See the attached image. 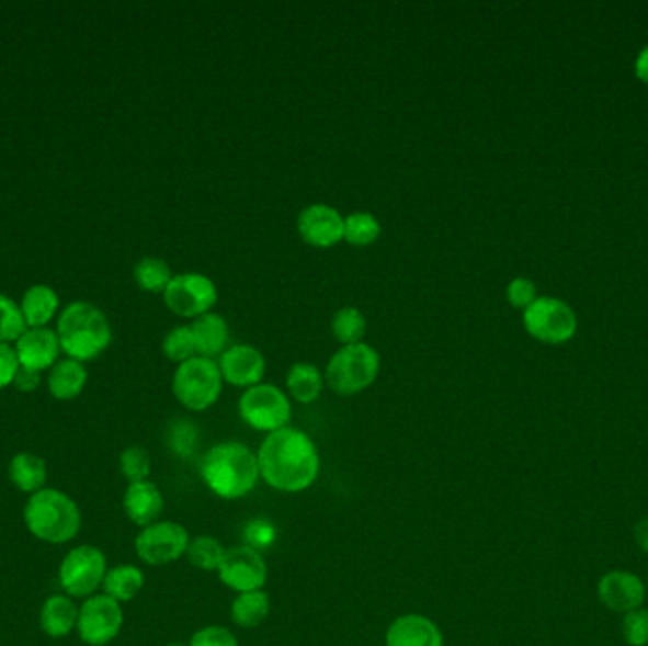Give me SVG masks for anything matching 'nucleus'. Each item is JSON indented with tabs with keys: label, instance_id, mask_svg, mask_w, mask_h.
<instances>
[{
	"label": "nucleus",
	"instance_id": "f257e3e1",
	"mask_svg": "<svg viewBox=\"0 0 648 646\" xmlns=\"http://www.w3.org/2000/svg\"><path fill=\"white\" fill-rule=\"evenodd\" d=\"M257 457L260 479L281 494H302L321 476V453L314 438L296 427L265 434Z\"/></svg>",
	"mask_w": 648,
	"mask_h": 646
},
{
	"label": "nucleus",
	"instance_id": "f03ea898",
	"mask_svg": "<svg viewBox=\"0 0 648 646\" xmlns=\"http://www.w3.org/2000/svg\"><path fill=\"white\" fill-rule=\"evenodd\" d=\"M200 474L218 499H245L259 486V457L249 445L228 440L211 445L203 455Z\"/></svg>",
	"mask_w": 648,
	"mask_h": 646
},
{
	"label": "nucleus",
	"instance_id": "7ed1b4c3",
	"mask_svg": "<svg viewBox=\"0 0 648 646\" xmlns=\"http://www.w3.org/2000/svg\"><path fill=\"white\" fill-rule=\"evenodd\" d=\"M23 521L29 533L46 544H67L82 529V512L77 500L65 491L44 487L31 495L23 508Z\"/></svg>",
	"mask_w": 648,
	"mask_h": 646
},
{
	"label": "nucleus",
	"instance_id": "20e7f679",
	"mask_svg": "<svg viewBox=\"0 0 648 646\" xmlns=\"http://www.w3.org/2000/svg\"><path fill=\"white\" fill-rule=\"evenodd\" d=\"M57 338L61 351L69 354V359L91 361L111 345V322L105 313L93 304L75 302L59 315Z\"/></svg>",
	"mask_w": 648,
	"mask_h": 646
},
{
	"label": "nucleus",
	"instance_id": "39448f33",
	"mask_svg": "<svg viewBox=\"0 0 648 646\" xmlns=\"http://www.w3.org/2000/svg\"><path fill=\"white\" fill-rule=\"evenodd\" d=\"M382 369V354L368 343L338 349L325 370V382L336 395L353 396L376 383Z\"/></svg>",
	"mask_w": 648,
	"mask_h": 646
},
{
	"label": "nucleus",
	"instance_id": "423d86ee",
	"mask_svg": "<svg viewBox=\"0 0 648 646\" xmlns=\"http://www.w3.org/2000/svg\"><path fill=\"white\" fill-rule=\"evenodd\" d=\"M224 377L218 362L194 356L174 370L173 395L190 411L213 408L223 395Z\"/></svg>",
	"mask_w": 648,
	"mask_h": 646
},
{
	"label": "nucleus",
	"instance_id": "0eeeda50",
	"mask_svg": "<svg viewBox=\"0 0 648 646\" xmlns=\"http://www.w3.org/2000/svg\"><path fill=\"white\" fill-rule=\"evenodd\" d=\"M238 410L247 427L265 434L291 427L293 419L291 396L273 383L262 382L251 389H245L239 398Z\"/></svg>",
	"mask_w": 648,
	"mask_h": 646
},
{
	"label": "nucleus",
	"instance_id": "6e6552de",
	"mask_svg": "<svg viewBox=\"0 0 648 646\" xmlns=\"http://www.w3.org/2000/svg\"><path fill=\"white\" fill-rule=\"evenodd\" d=\"M109 563L103 549L91 544H80L70 549L59 565V583L65 596L88 599L98 593L105 582Z\"/></svg>",
	"mask_w": 648,
	"mask_h": 646
},
{
	"label": "nucleus",
	"instance_id": "1a4fd4ad",
	"mask_svg": "<svg viewBox=\"0 0 648 646\" xmlns=\"http://www.w3.org/2000/svg\"><path fill=\"white\" fill-rule=\"evenodd\" d=\"M189 529L177 521L160 520L143 528L135 536V554L150 567H161L186 556L190 544Z\"/></svg>",
	"mask_w": 648,
	"mask_h": 646
},
{
	"label": "nucleus",
	"instance_id": "9d476101",
	"mask_svg": "<svg viewBox=\"0 0 648 646\" xmlns=\"http://www.w3.org/2000/svg\"><path fill=\"white\" fill-rule=\"evenodd\" d=\"M163 302L174 315L184 319H197L215 307L218 288L213 279L197 271L179 273L173 275L168 288L163 291Z\"/></svg>",
	"mask_w": 648,
	"mask_h": 646
},
{
	"label": "nucleus",
	"instance_id": "9b49d317",
	"mask_svg": "<svg viewBox=\"0 0 648 646\" xmlns=\"http://www.w3.org/2000/svg\"><path fill=\"white\" fill-rule=\"evenodd\" d=\"M124 627V609L106 593L84 599L78 612L77 632L88 646H106L118 637Z\"/></svg>",
	"mask_w": 648,
	"mask_h": 646
},
{
	"label": "nucleus",
	"instance_id": "f8f14e48",
	"mask_svg": "<svg viewBox=\"0 0 648 646\" xmlns=\"http://www.w3.org/2000/svg\"><path fill=\"white\" fill-rule=\"evenodd\" d=\"M523 325L537 340L546 343H564L571 340L579 322L567 302L554 296H543L535 299L527 309H523Z\"/></svg>",
	"mask_w": 648,
	"mask_h": 646
},
{
	"label": "nucleus",
	"instance_id": "ddd939ff",
	"mask_svg": "<svg viewBox=\"0 0 648 646\" xmlns=\"http://www.w3.org/2000/svg\"><path fill=\"white\" fill-rule=\"evenodd\" d=\"M216 575L228 590L245 593V591L264 590L270 569L262 552L247 544H239V546L226 548Z\"/></svg>",
	"mask_w": 648,
	"mask_h": 646
},
{
	"label": "nucleus",
	"instance_id": "4468645a",
	"mask_svg": "<svg viewBox=\"0 0 648 646\" xmlns=\"http://www.w3.org/2000/svg\"><path fill=\"white\" fill-rule=\"evenodd\" d=\"M296 228L307 245L317 249H330L343 241L345 216L327 203H311L302 208Z\"/></svg>",
	"mask_w": 648,
	"mask_h": 646
},
{
	"label": "nucleus",
	"instance_id": "2eb2a0df",
	"mask_svg": "<svg viewBox=\"0 0 648 646\" xmlns=\"http://www.w3.org/2000/svg\"><path fill=\"white\" fill-rule=\"evenodd\" d=\"M216 362L224 383H230L234 387L251 389L264 379L265 356L260 349L249 343L230 345Z\"/></svg>",
	"mask_w": 648,
	"mask_h": 646
},
{
	"label": "nucleus",
	"instance_id": "dca6fc26",
	"mask_svg": "<svg viewBox=\"0 0 648 646\" xmlns=\"http://www.w3.org/2000/svg\"><path fill=\"white\" fill-rule=\"evenodd\" d=\"M645 583L641 578L635 577L629 570H611L600 578L598 596L601 603L609 611L626 614V612L641 609L645 601Z\"/></svg>",
	"mask_w": 648,
	"mask_h": 646
},
{
	"label": "nucleus",
	"instance_id": "f3484780",
	"mask_svg": "<svg viewBox=\"0 0 648 646\" xmlns=\"http://www.w3.org/2000/svg\"><path fill=\"white\" fill-rule=\"evenodd\" d=\"M385 646H444V633L425 614L408 612L390 622Z\"/></svg>",
	"mask_w": 648,
	"mask_h": 646
},
{
	"label": "nucleus",
	"instance_id": "a211bd4d",
	"mask_svg": "<svg viewBox=\"0 0 648 646\" xmlns=\"http://www.w3.org/2000/svg\"><path fill=\"white\" fill-rule=\"evenodd\" d=\"M122 507H124L127 520L132 521L133 525L143 529L161 520L166 499H163L160 487L150 479H143V481L127 484Z\"/></svg>",
	"mask_w": 648,
	"mask_h": 646
},
{
	"label": "nucleus",
	"instance_id": "6ab92c4d",
	"mask_svg": "<svg viewBox=\"0 0 648 646\" xmlns=\"http://www.w3.org/2000/svg\"><path fill=\"white\" fill-rule=\"evenodd\" d=\"M59 351L61 345H59L57 333L46 327L29 328L27 332L15 341V354H18L20 366L36 370V372L52 369L57 362Z\"/></svg>",
	"mask_w": 648,
	"mask_h": 646
},
{
	"label": "nucleus",
	"instance_id": "aec40b11",
	"mask_svg": "<svg viewBox=\"0 0 648 646\" xmlns=\"http://www.w3.org/2000/svg\"><path fill=\"white\" fill-rule=\"evenodd\" d=\"M190 330L194 333L197 356L218 361V356L230 348V327L218 313H205L202 317L190 322Z\"/></svg>",
	"mask_w": 648,
	"mask_h": 646
},
{
	"label": "nucleus",
	"instance_id": "412c9836",
	"mask_svg": "<svg viewBox=\"0 0 648 646\" xmlns=\"http://www.w3.org/2000/svg\"><path fill=\"white\" fill-rule=\"evenodd\" d=\"M78 612L80 607L69 596L65 593L49 596L38 614L41 630L52 639H64L77 630Z\"/></svg>",
	"mask_w": 648,
	"mask_h": 646
},
{
	"label": "nucleus",
	"instance_id": "4be33fe9",
	"mask_svg": "<svg viewBox=\"0 0 648 646\" xmlns=\"http://www.w3.org/2000/svg\"><path fill=\"white\" fill-rule=\"evenodd\" d=\"M8 478L15 489H20L22 494H27L31 497L46 487L48 466H46V461L35 453H18L8 465Z\"/></svg>",
	"mask_w": 648,
	"mask_h": 646
},
{
	"label": "nucleus",
	"instance_id": "5701e85b",
	"mask_svg": "<svg viewBox=\"0 0 648 646\" xmlns=\"http://www.w3.org/2000/svg\"><path fill=\"white\" fill-rule=\"evenodd\" d=\"M86 382H88V370L82 362L75 359L59 361L52 366L48 375V389L57 400H72L82 395Z\"/></svg>",
	"mask_w": 648,
	"mask_h": 646
},
{
	"label": "nucleus",
	"instance_id": "b1692460",
	"mask_svg": "<svg viewBox=\"0 0 648 646\" xmlns=\"http://www.w3.org/2000/svg\"><path fill=\"white\" fill-rule=\"evenodd\" d=\"M325 374L311 362H296L286 374L288 396L296 403L314 404L325 389Z\"/></svg>",
	"mask_w": 648,
	"mask_h": 646
},
{
	"label": "nucleus",
	"instance_id": "393cba45",
	"mask_svg": "<svg viewBox=\"0 0 648 646\" xmlns=\"http://www.w3.org/2000/svg\"><path fill=\"white\" fill-rule=\"evenodd\" d=\"M272 612V599L265 590L238 593L230 607L231 622L243 630H257Z\"/></svg>",
	"mask_w": 648,
	"mask_h": 646
},
{
	"label": "nucleus",
	"instance_id": "a878e982",
	"mask_svg": "<svg viewBox=\"0 0 648 646\" xmlns=\"http://www.w3.org/2000/svg\"><path fill=\"white\" fill-rule=\"evenodd\" d=\"M145 588V573L133 563H120L106 570L103 593L118 603H129Z\"/></svg>",
	"mask_w": 648,
	"mask_h": 646
},
{
	"label": "nucleus",
	"instance_id": "bb28decb",
	"mask_svg": "<svg viewBox=\"0 0 648 646\" xmlns=\"http://www.w3.org/2000/svg\"><path fill=\"white\" fill-rule=\"evenodd\" d=\"M59 309V296L48 285L31 286L22 299L23 317L27 320V327L43 328L49 320L56 317Z\"/></svg>",
	"mask_w": 648,
	"mask_h": 646
},
{
	"label": "nucleus",
	"instance_id": "cd10ccee",
	"mask_svg": "<svg viewBox=\"0 0 648 646\" xmlns=\"http://www.w3.org/2000/svg\"><path fill=\"white\" fill-rule=\"evenodd\" d=\"M226 546L213 535H197L190 539L186 559L194 569L216 573L223 563Z\"/></svg>",
	"mask_w": 648,
	"mask_h": 646
},
{
	"label": "nucleus",
	"instance_id": "c85d7f7f",
	"mask_svg": "<svg viewBox=\"0 0 648 646\" xmlns=\"http://www.w3.org/2000/svg\"><path fill=\"white\" fill-rule=\"evenodd\" d=\"M330 327H332L336 340L340 341L343 348V345L363 343L366 332H368V320L361 309L345 306L334 313Z\"/></svg>",
	"mask_w": 648,
	"mask_h": 646
},
{
	"label": "nucleus",
	"instance_id": "c756f323",
	"mask_svg": "<svg viewBox=\"0 0 648 646\" xmlns=\"http://www.w3.org/2000/svg\"><path fill=\"white\" fill-rule=\"evenodd\" d=\"M133 275H135V281L143 291L152 292V294L161 292L163 294V291L171 283V279H173V271H171L166 260L158 257H145L140 258L137 265H135Z\"/></svg>",
	"mask_w": 648,
	"mask_h": 646
},
{
	"label": "nucleus",
	"instance_id": "7c9ffc66",
	"mask_svg": "<svg viewBox=\"0 0 648 646\" xmlns=\"http://www.w3.org/2000/svg\"><path fill=\"white\" fill-rule=\"evenodd\" d=\"M382 236V223L377 220L376 215L368 211H356L345 216V231H343V241H348L353 247H368L376 243Z\"/></svg>",
	"mask_w": 648,
	"mask_h": 646
},
{
	"label": "nucleus",
	"instance_id": "2f4dec72",
	"mask_svg": "<svg viewBox=\"0 0 648 646\" xmlns=\"http://www.w3.org/2000/svg\"><path fill=\"white\" fill-rule=\"evenodd\" d=\"M120 473L127 479V484L143 481L150 478L152 458L143 445H129L120 453Z\"/></svg>",
	"mask_w": 648,
	"mask_h": 646
},
{
	"label": "nucleus",
	"instance_id": "473e14b6",
	"mask_svg": "<svg viewBox=\"0 0 648 646\" xmlns=\"http://www.w3.org/2000/svg\"><path fill=\"white\" fill-rule=\"evenodd\" d=\"M27 332V320L23 317L22 306L14 299L0 294V343L18 341Z\"/></svg>",
	"mask_w": 648,
	"mask_h": 646
},
{
	"label": "nucleus",
	"instance_id": "72a5a7b5",
	"mask_svg": "<svg viewBox=\"0 0 648 646\" xmlns=\"http://www.w3.org/2000/svg\"><path fill=\"white\" fill-rule=\"evenodd\" d=\"M163 353H166L169 361L177 362V364H182V362L197 356L194 333L190 330V325L174 327L173 330H169L166 340H163Z\"/></svg>",
	"mask_w": 648,
	"mask_h": 646
},
{
	"label": "nucleus",
	"instance_id": "f704fd0d",
	"mask_svg": "<svg viewBox=\"0 0 648 646\" xmlns=\"http://www.w3.org/2000/svg\"><path fill=\"white\" fill-rule=\"evenodd\" d=\"M190 646H239L238 635L226 625H203L190 637Z\"/></svg>",
	"mask_w": 648,
	"mask_h": 646
},
{
	"label": "nucleus",
	"instance_id": "c9c22d12",
	"mask_svg": "<svg viewBox=\"0 0 648 646\" xmlns=\"http://www.w3.org/2000/svg\"><path fill=\"white\" fill-rule=\"evenodd\" d=\"M622 635L629 646L648 645V611L635 609L626 612L622 620Z\"/></svg>",
	"mask_w": 648,
	"mask_h": 646
},
{
	"label": "nucleus",
	"instance_id": "e433bc0d",
	"mask_svg": "<svg viewBox=\"0 0 648 646\" xmlns=\"http://www.w3.org/2000/svg\"><path fill=\"white\" fill-rule=\"evenodd\" d=\"M277 536V529L273 528L272 523L268 520H252L247 523L245 528V539H247V546L259 549L268 548L270 544H273Z\"/></svg>",
	"mask_w": 648,
	"mask_h": 646
},
{
	"label": "nucleus",
	"instance_id": "4c0bfd02",
	"mask_svg": "<svg viewBox=\"0 0 648 646\" xmlns=\"http://www.w3.org/2000/svg\"><path fill=\"white\" fill-rule=\"evenodd\" d=\"M507 298L512 306L527 309L537 299V285L527 277L512 279L507 286Z\"/></svg>",
	"mask_w": 648,
	"mask_h": 646
},
{
	"label": "nucleus",
	"instance_id": "58836bf2",
	"mask_svg": "<svg viewBox=\"0 0 648 646\" xmlns=\"http://www.w3.org/2000/svg\"><path fill=\"white\" fill-rule=\"evenodd\" d=\"M195 440H197V431L190 421L174 424L173 432H171V445H173L174 452L189 455L194 452Z\"/></svg>",
	"mask_w": 648,
	"mask_h": 646
},
{
	"label": "nucleus",
	"instance_id": "ea45409f",
	"mask_svg": "<svg viewBox=\"0 0 648 646\" xmlns=\"http://www.w3.org/2000/svg\"><path fill=\"white\" fill-rule=\"evenodd\" d=\"M18 370H20V361H18L15 349L10 348L8 343H0V389L14 383Z\"/></svg>",
	"mask_w": 648,
	"mask_h": 646
},
{
	"label": "nucleus",
	"instance_id": "a19ab883",
	"mask_svg": "<svg viewBox=\"0 0 648 646\" xmlns=\"http://www.w3.org/2000/svg\"><path fill=\"white\" fill-rule=\"evenodd\" d=\"M15 389L22 393H33L41 385V372L20 366L14 377Z\"/></svg>",
	"mask_w": 648,
	"mask_h": 646
},
{
	"label": "nucleus",
	"instance_id": "79ce46f5",
	"mask_svg": "<svg viewBox=\"0 0 648 646\" xmlns=\"http://www.w3.org/2000/svg\"><path fill=\"white\" fill-rule=\"evenodd\" d=\"M635 72H637V77L641 78L643 82L648 83V44L635 59Z\"/></svg>",
	"mask_w": 648,
	"mask_h": 646
},
{
	"label": "nucleus",
	"instance_id": "37998d69",
	"mask_svg": "<svg viewBox=\"0 0 648 646\" xmlns=\"http://www.w3.org/2000/svg\"><path fill=\"white\" fill-rule=\"evenodd\" d=\"M635 541H637V544L645 552H648V518L637 523V528H635Z\"/></svg>",
	"mask_w": 648,
	"mask_h": 646
},
{
	"label": "nucleus",
	"instance_id": "c03bdc74",
	"mask_svg": "<svg viewBox=\"0 0 648 646\" xmlns=\"http://www.w3.org/2000/svg\"><path fill=\"white\" fill-rule=\"evenodd\" d=\"M168 646H190L189 643H181V641H177V643H169Z\"/></svg>",
	"mask_w": 648,
	"mask_h": 646
}]
</instances>
